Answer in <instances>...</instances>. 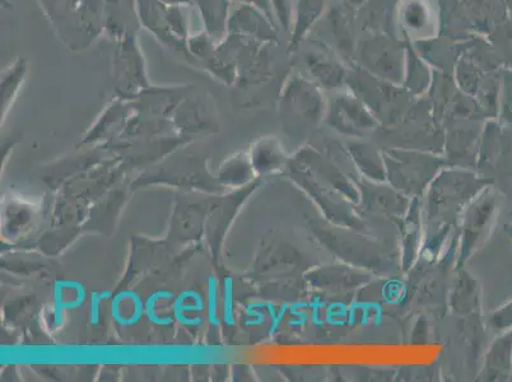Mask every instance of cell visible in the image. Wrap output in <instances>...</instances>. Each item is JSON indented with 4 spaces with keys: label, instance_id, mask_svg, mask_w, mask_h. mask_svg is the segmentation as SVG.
Instances as JSON below:
<instances>
[{
    "label": "cell",
    "instance_id": "1",
    "mask_svg": "<svg viewBox=\"0 0 512 382\" xmlns=\"http://www.w3.org/2000/svg\"><path fill=\"white\" fill-rule=\"evenodd\" d=\"M175 295L170 291H157L153 292L150 297L147 298L146 304H144V314H146L147 319L151 321L153 325L156 326H171L174 324L175 318L174 316H161L156 312V305L158 301L161 300H172Z\"/></svg>",
    "mask_w": 512,
    "mask_h": 382
},
{
    "label": "cell",
    "instance_id": "2",
    "mask_svg": "<svg viewBox=\"0 0 512 382\" xmlns=\"http://www.w3.org/2000/svg\"><path fill=\"white\" fill-rule=\"evenodd\" d=\"M204 300L199 292L189 290L183 291L178 297L175 298L172 309H178L188 314V312H200L204 310Z\"/></svg>",
    "mask_w": 512,
    "mask_h": 382
},
{
    "label": "cell",
    "instance_id": "3",
    "mask_svg": "<svg viewBox=\"0 0 512 382\" xmlns=\"http://www.w3.org/2000/svg\"><path fill=\"white\" fill-rule=\"evenodd\" d=\"M208 323L213 328L221 326L220 316H218V288L216 277H208V298H207Z\"/></svg>",
    "mask_w": 512,
    "mask_h": 382
},
{
    "label": "cell",
    "instance_id": "4",
    "mask_svg": "<svg viewBox=\"0 0 512 382\" xmlns=\"http://www.w3.org/2000/svg\"><path fill=\"white\" fill-rule=\"evenodd\" d=\"M223 311L222 320L226 326H234V296H232V278L223 279Z\"/></svg>",
    "mask_w": 512,
    "mask_h": 382
},
{
    "label": "cell",
    "instance_id": "5",
    "mask_svg": "<svg viewBox=\"0 0 512 382\" xmlns=\"http://www.w3.org/2000/svg\"><path fill=\"white\" fill-rule=\"evenodd\" d=\"M64 286L62 281L54 284V325L62 326L63 324V305H64Z\"/></svg>",
    "mask_w": 512,
    "mask_h": 382
},
{
    "label": "cell",
    "instance_id": "6",
    "mask_svg": "<svg viewBox=\"0 0 512 382\" xmlns=\"http://www.w3.org/2000/svg\"><path fill=\"white\" fill-rule=\"evenodd\" d=\"M172 314L178 323L183 326H189V328H199L203 324L202 316H195V318H188L184 312L178 309H172Z\"/></svg>",
    "mask_w": 512,
    "mask_h": 382
},
{
    "label": "cell",
    "instance_id": "7",
    "mask_svg": "<svg viewBox=\"0 0 512 382\" xmlns=\"http://www.w3.org/2000/svg\"><path fill=\"white\" fill-rule=\"evenodd\" d=\"M100 292H92L91 293V302H90V316H91V325L97 326L100 324V302H101Z\"/></svg>",
    "mask_w": 512,
    "mask_h": 382
}]
</instances>
